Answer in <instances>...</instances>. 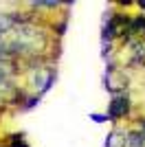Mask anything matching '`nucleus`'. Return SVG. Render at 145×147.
<instances>
[{
    "label": "nucleus",
    "instance_id": "423d86ee",
    "mask_svg": "<svg viewBox=\"0 0 145 147\" xmlns=\"http://www.w3.org/2000/svg\"><path fill=\"white\" fill-rule=\"evenodd\" d=\"M125 147H145V134L141 129H125Z\"/></svg>",
    "mask_w": 145,
    "mask_h": 147
},
{
    "label": "nucleus",
    "instance_id": "7ed1b4c3",
    "mask_svg": "<svg viewBox=\"0 0 145 147\" xmlns=\"http://www.w3.org/2000/svg\"><path fill=\"white\" fill-rule=\"evenodd\" d=\"M125 49H127L125 68H145V37L132 35Z\"/></svg>",
    "mask_w": 145,
    "mask_h": 147
},
{
    "label": "nucleus",
    "instance_id": "0eeeda50",
    "mask_svg": "<svg viewBox=\"0 0 145 147\" xmlns=\"http://www.w3.org/2000/svg\"><path fill=\"white\" fill-rule=\"evenodd\" d=\"M106 147H125V132L115 127L106 138Z\"/></svg>",
    "mask_w": 145,
    "mask_h": 147
},
{
    "label": "nucleus",
    "instance_id": "1a4fd4ad",
    "mask_svg": "<svg viewBox=\"0 0 145 147\" xmlns=\"http://www.w3.org/2000/svg\"><path fill=\"white\" fill-rule=\"evenodd\" d=\"M51 26H53V33H55V35H57V37H62L64 33H66V26H68V16H64V18H62L60 22H53Z\"/></svg>",
    "mask_w": 145,
    "mask_h": 147
},
{
    "label": "nucleus",
    "instance_id": "9d476101",
    "mask_svg": "<svg viewBox=\"0 0 145 147\" xmlns=\"http://www.w3.org/2000/svg\"><path fill=\"white\" fill-rule=\"evenodd\" d=\"M42 101V97H37V94H29V99H26V103L22 105V112H29V110H33L37 103Z\"/></svg>",
    "mask_w": 145,
    "mask_h": 147
},
{
    "label": "nucleus",
    "instance_id": "f03ea898",
    "mask_svg": "<svg viewBox=\"0 0 145 147\" xmlns=\"http://www.w3.org/2000/svg\"><path fill=\"white\" fill-rule=\"evenodd\" d=\"M106 114H108L110 123H119L130 117L132 114V94H130V90L112 94L108 101V112Z\"/></svg>",
    "mask_w": 145,
    "mask_h": 147
},
{
    "label": "nucleus",
    "instance_id": "9b49d317",
    "mask_svg": "<svg viewBox=\"0 0 145 147\" xmlns=\"http://www.w3.org/2000/svg\"><path fill=\"white\" fill-rule=\"evenodd\" d=\"M90 121H92V123H97V125H101V123H110V119H108V114H99V112H92V114H90Z\"/></svg>",
    "mask_w": 145,
    "mask_h": 147
},
{
    "label": "nucleus",
    "instance_id": "20e7f679",
    "mask_svg": "<svg viewBox=\"0 0 145 147\" xmlns=\"http://www.w3.org/2000/svg\"><path fill=\"white\" fill-rule=\"evenodd\" d=\"M103 86L110 94H119V92L130 90V79H127V73L123 70V66L117 68V70H106Z\"/></svg>",
    "mask_w": 145,
    "mask_h": 147
},
{
    "label": "nucleus",
    "instance_id": "39448f33",
    "mask_svg": "<svg viewBox=\"0 0 145 147\" xmlns=\"http://www.w3.org/2000/svg\"><path fill=\"white\" fill-rule=\"evenodd\" d=\"M29 11L37 13V11H57L60 7H70V2H57V0H33L29 2Z\"/></svg>",
    "mask_w": 145,
    "mask_h": 147
},
{
    "label": "nucleus",
    "instance_id": "f257e3e1",
    "mask_svg": "<svg viewBox=\"0 0 145 147\" xmlns=\"http://www.w3.org/2000/svg\"><path fill=\"white\" fill-rule=\"evenodd\" d=\"M55 77H57V70L53 66H42V68H35L31 73V79H29V88H31V94H37L42 97L46 94L55 84Z\"/></svg>",
    "mask_w": 145,
    "mask_h": 147
},
{
    "label": "nucleus",
    "instance_id": "f8f14e48",
    "mask_svg": "<svg viewBox=\"0 0 145 147\" xmlns=\"http://www.w3.org/2000/svg\"><path fill=\"white\" fill-rule=\"evenodd\" d=\"M134 7L139 9V13H143V11H145V0H136V2H134Z\"/></svg>",
    "mask_w": 145,
    "mask_h": 147
},
{
    "label": "nucleus",
    "instance_id": "6e6552de",
    "mask_svg": "<svg viewBox=\"0 0 145 147\" xmlns=\"http://www.w3.org/2000/svg\"><path fill=\"white\" fill-rule=\"evenodd\" d=\"M7 147H31V145L24 141V134L20 132V134H11V136H9V143H7Z\"/></svg>",
    "mask_w": 145,
    "mask_h": 147
}]
</instances>
